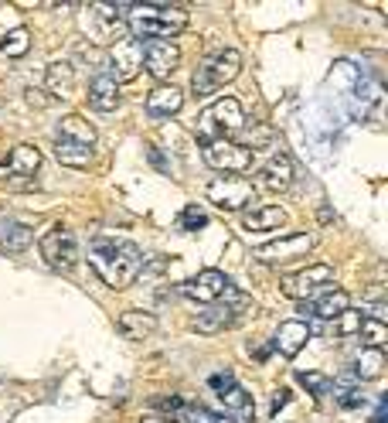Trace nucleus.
I'll return each mask as SVG.
<instances>
[{"instance_id": "1", "label": "nucleus", "mask_w": 388, "mask_h": 423, "mask_svg": "<svg viewBox=\"0 0 388 423\" xmlns=\"http://www.w3.org/2000/svg\"><path fill=\"white\" fill-rule=\"evenodd\" d=\"M89 266L113 291H126L143 273V250L123 236H96L89 243Z\"/></svg>"}, {"instance_id": "2", "label": "nucleus", "mask_w": 388, "mask_h": 423, "mask_svg": "<svg viewBox=\"0 0 388 423\" xmlns=\"http://www.w3.org/2000/svg\"><path fill=\"white\" fill-rule=\"evenodd\" d=\"M126 28L136 42H174L181 31H188V14L170 3H143L130 7Z\"/></svg>"}, {"instance_id": "3", "label": "nucleus", "mask_w": 388, "mask_h": 423, "mask_svg": "<svg viewBox=\"0 0 388 423\" xmlns=\"http://www.w3.org/2000/svg\"><path fill=\"white\" fill-rule=\"evenodd\" d=\"M245 127V110L235 96L225 99H215L208 110H201L197 123H194V137L201 144H211V140H232V133Z\"/></svg>"}, {"instance_id": "4", "label": "nucleus", "mask_w": 388, "mask_h": 423, "mask_svg": "<svg viewBox=\"0 0 388 423\" xmlns=\"http://www.w3.org/2000/svg\"><path fill=\"white\" fill-rule=\"evenodd\" d=\"M238 72H242V55L235 48H218L215 55H208L197 65V72H194V79H191V92L197 99H204V96L218 92L225 83H232Z\"/></svg>"}, {"instance_id": "5", "label": "nucleus", "mask_w": 388, "mask_h": 423, "mask_svg": "<svg viewBox=\"0 0 388 423\" xmlns=\"http://www.w3.org/2000/svg\"><path fill=\"white\" fill-rule=\"evenodd\" d=\"M208 202L225 212H245L256 202V184L238 174H218L215 181H208Z\"/></svg>"}, {"instance_id": "6", "label": "nucleus", "mask_w": 388, "mask_h": 423, "mask_svg": "<svg viewBox=\"0 0 388 423\" xmlns=\"http://www.w3.org/2000/svg\"><path fill=\"white\" fill-rule=\"evenodd\" d=\"M201 157L204 164L218 174H245L252 168V150H245V144H235V140H211V144H201Z\"/></svg>"}, {"instance_id": "7", "label": "nucleus", "mask_w": 388, "mask_h": 423, "mask_svg": "<svg viewBox=\"0 0 388 423\" xmlns=\"http://www.w3.org/2000/svg\"><path fill=\"white\" fill-rule=\"evenodd\" d=\"M106 72L116 83H133L143 72V42H136V38H116V42H109Z\"/></svg>"}, {"instance_id": "8", "label": "nucleus", "mask_w": 388, "mask_h": 423, "mask_svg": "<svg viewBox=\"0 0 388 423\" xmlns=\"http://www.w3.org/2000/svg\"><path fill=\"white\" fill-rule=\"evenodd\" d=\"M41 256L55 270H76L78 266V239L69 225H51L48 236H41Z\"/></svg>"}, {"instance_id": "9", "label": "nucleus", "mask_w": 388, "mask_h": 423, "mask_svg": "<svg viewBox=\"0 0 388 423\" xmlns=\"http://www.w3.org/2000/svg\"><path fill=\"white\" fill-rule=\"evenodd\" d=\"M344 311H351V297L341 287H324L320 294L300 300V321L307 318V325H327Z\"/></svg>"}, {"instance_id": "10", "label": "nucleus", "mask_w": 388, "mask_h": 423, "mask_svg": "<svg viewBox=\"0 0 388 423\" xmlns=\"http://www.w3.org/2000/svg\"><path fill=\"white\" fill-rule=\"evenodd\" d=\"M334 280V266L330 263H310L297 273H286L279 284H283V294L293 297V300H307V297L320 294L324 287H330Z\"/></svg>"}, {"instance_id": "11", "label": "nucleus", "mask_w": 388, "mask_h": 423, "mask_svg": "<svg viewBox=\"0 0 388 423\" xmlns=\"http://www.w3.org/2000/svg\"><path fill=\"white\" fill-rule=\"evenodd\" d=\"M313 239L310 232H290V236H279V239H272V243H263V246H256V259H266V263H297V259H303V256L313 250Z\"/></svg>"}, {"instance_id": "12", "label": "nucleus", "mask_w": 388, "mask_h": 423, "mask_svg": "<svg viewBox=\"0 0 388 423\" xmlns=\"http://www.w3.org/2000/svg\"><path fill=\"white\" fill-rule=\"evenodd\" d=\"M225 287H229V277H225L222 270H197L191 280H184L177 291H181V297H188L194 304L208 307V304H215V300L222 297Z\"/></svg>"}, {"instance_id": "13", "label": "nucleus", "mask_w": 388, "mask_h": 423, "mask_svg": "<svg viewBox=\"0 0 388 423\" xmlns=\"http://www.w3.org/2000/svg\"><path fill=\"white\" fill-rule=\"evenodd\" d=\"M181 65V44L174 42H143V69L154 79H170L174 69Z\"/></svg>"}, {"instance_id": "14", "label": "nucleus", "mask_w": 388, "mask_h": 423, "mask_svg": "<svg viewBox=\"0 0 388 423\" xmlns=\"http://www.w3.org/2000/svg\"><path fill=\"white\" fill-rule=\"evenodd\" d=\"M310 338H313L310 325L300 321V318H290V321H283V325L276 328V335H272V352H279L283 359H297V355L307 348Z\"/></svg>"}, {"instance_id": "15", "label": "nucleus", "mask_w": 388, "mask_h": 423, "mask_svg": "<svg viewBox=\"0 0 388 423\" xmlns=\"http://www.w3.org/2000/svg\"><path fill=\"white\" fill-rule=\"evenodd\" d=\"M41 168V150L35 144H17L10 157L0 164V178H31Z\"/></svg>"}, {"instance_id": "16", "label": "nucleus", "mask_w": 388, "mask_h": 423, "mask_svg": "<svg viewBox=\"0 0 388 423\" xmlns=\"http://www.w3.org/2000/svg\"><path fill=\"white\" fill-rule=\"evenodd\" d=\"M232 325H235V311L229 304H222V300L201 307L197 318L191 321V328L197 335H218V331H225V328H232Z\"/></svg>"}, {"instance_id": "17", "label": "nucleus", "mask_w": 388, "mask_h": 423, "mask_svg": "<svg viewBox=\"0 0 388 423\" xmlns=\"http://www.w3.org/2000/svg\"><path fill=\"white\" fill-rule=\"evenodd\" d=\"M293 174H297V168H293V157L290 154H272L270 161L263 164V171H259V181L266 184V188H272V191H286L290 184H293Z\"/></svg>"}, {"instance_id": "18", "label": "nucleus", "mask_w": 388, "mask_h": 423, "mask_svg": "<svg viewBox=\"0 0 388 423\" xmlns=\"http://www.w3.org/2000/svg\"><path fill=\"white\" fill-rule=\"evenodd\" d=\"M181 106H184V92L177 85H157L147 96V116H154V120H167V116L181 113Z\"/></svg>"}, {"instance_id": "19", "label": "nucleus", "mask_w": 388, "mask_h": 423, "mask_svg": "<svg viewBox=\"0 0 388 423\" xmlns=\"http://www.w3.org/2000/svg\"><path fill=\"white\" fill-rule=\"evenodd\" d=\"M89 106L99 110V113H113L119 106V83L109 72L92 76V83H89Z\"/></svg>"}, {"instance_id": "20", "label": "nucleus", "mask_w": 388, "mask_h": 423, "mask_svg": "<svg viewBox=\"0 0 388 423\" xmlns=\"http://www.w3.org/2000/svg\"><path fill=\"white\" fill-rule=\"evenodd\" d=\"M116 331L126 341H143L157 331V318L150 311H126V314H119Z\"/></svg>"}, {"instance_id": "21", "label": "nucleus", "mask_w": 388, "mask_h": 423, "mask_svg": "<svg viewBox=\"0 0 388 423\" xmlns=\"http://www.w3.org/2000/svg\"><path fill=\"white\" fill-rule=\"evenodd\" d=\"M58 144H78V147H92L96 144V127L82 116H62L58 120V133H55Z\"/></svg>"}, {"instance_id": "22", "label": "nucleus", "mask_w": 388, "mask_h": 423, "mask_svg": "<svg viewBox=\"0 0 388 423\" xmlns=\"http://www.w3.org/2000/svg\"><path fill=\"white\" fill-rule=\"evenodd\" d=\"M385 372V352H375V348H361L354 365H351V382H371Z\"/></svg>"}, {"instance_id": "23", "label": "nucleus", "mask_w": 388, "mask_h": 423, "mask_svg": "<svg viewBox=\"0 0 388 423\" xmlns=\"http://www.w3.org/2000/svg\"><path fill=\"white\" fill-rule=\"evenodd\" d=\"M31 243H35V232H31L24 222H14V218H3V222H0V250H7V253H24Z\"/></svg>"}, {"instance_id": "24", "label": "nucleus", "mask_w": 388, "mask_h": 423, "mask_svg": "<svg viewBox=\"0 0 388 423\" xmlns=\"http://www.w3.org/2000/svg\"><path fill=\"white\" fill-rule=\"evenodd\" d=\"M44 83H48V92H51V96L69 99L72 89H76V69H72V62H51L48 72H44Z\"/></svg>"}, {"instance_id": "25", "label": "nucleus", "mask_w": 388, "mask_h": 423, "mask_svg": "<svg viewBox=\"0 0 388 423\" xmlns=\"http://www.w3.org/2000/svg\"><path fill=\"white\" fill-rule=\"evenodd\" d=\"M283 222H286V212L279 209V205L252 209V212H245V218H242V225H245L249 232H272V229H279Z\"/></svg>"}, {"instance_id": "26", "label": "nucleus", "mask_w": 388, "mask_h": 423, "mask_svg": "<svg viewBox=\"0 0 388 423\" xmlns=\"http://www.w3.org/2000/svg\"><path fill=\"white\" fill-rule=\"evenodd\" d=\"M361 321H364V311H344V314H337V318H334V321H327V325H310V335L313 331H320V335L351 338V335H358Z\"/></svg>"}, {"instance_id": "27", "label": "nucleus", "mask_w": 388, "mask_h": 423, "mask_svg": "<svg viewBox=\"0 0 388 423\" xmlns=\"http://www.w3.org/2000/svg\"><path fill=\"white\" fill-rule=\"evenodd\" d=\"M218 399H222V410L225 413H235V417H242V420H252L256 417V406H252V396L235 382L232 389H225V392H218Z\"/></svg>"}, {"instance_id": "28", "label": "nucleus", "mask_w": 388, "mask_h": 423, "mask_svg": "<svg viewBox=\"0 0 388 423\" xmlns=\"http://www.w3.org/2000/svg\"><path fill=\"white\" fill-rule=\"evenodd\" d=\"M0 51H3L7 58H24V55L31 51V31H28L24 24L3 31V35H0Z\"/></svg>"}, {"instance_id": "29", "label": "nucleus", "mask_w": 388, "mask_h": 423, "mask_svg": "<svg viewBox=\"0 0 388 423\" xmlns=\"http://www.w3.org/2000/svg\"><path fill=\"white\" fill-rule=\"evenodd\" d=\"M55 161L65 164V168L85 171L92 164V147H78V144H58L55 140Z\"/></svg>"}, {"instance_id": "30", "label": "nucleus", "mask_w": 388, "mask_h": 423, "mask_svg": "<svg viewBox=\"0 0 388 423\" xmlns=\"http://www.w3.org/2000/svg\"><path fill=\"white\" fill-rule=\"evenodd\" d=\"M358 341H361V348L385 352V341H388L385 321H375V318H368V314H364V321H361V328H358Z\"/></svg>"}, {"instance_id": "31", "label": "nucleus", "mask_w": 388, "mask_h": 423, "mask_svg": "<svg viewBox=\"0 0 388 423\" xmlns=\"http://www.w3.org/2000/svg\"><path fill=\"white\" fill-rule=\"evenodd\" d=\"M174 423H232L225 413H211V410H204V406H194V403H188L177 417H174Z\"/></svg>"}, {"instance_id": "32", "label": "nucleus", "mask_w": 388, "mask_h": 423, "mask_svg": "<svg viewBox=\"0 0 388 423\" xmlns=\"http://www.w3.org/2000/svg\"><path fill=\"white\" fill-rule=\"evenodd\" d=\"M297 382H300V386H303V389H307V392H310V396H327V392H330V376H324V372H297Z\"/></svg>"}, {"instance_id": "33", "label": "nucleus", "mask_w": 388, "mask_h": 423, "mask_svg": "<svg viewBox=\"0 0 388 423\" xmlns=\"http://www.w3.org/2000/svg\"><path fill=\"white\" fill-rule=\"evenodd\" d=\"M154 406L157 413H164V420H174L184 406H188V399H181V396H154Z\"/></svg>"}, {"instance_id": "34", "label": "nucleus", "mask_w": 388, "mask_h": 423, "mask_svg": "<svg viewBox=\"0 0 388 423\" xmlns=\"http://www.w3.org/2000/svg\"><path fill=\"white\" fill-rule=\"evenodd\" d=\"M208 225V215L197 209V205H188V209L181 212V229L184 232H197V229H204Z\"/></svg>"}, {"instance_id": "35", "label": "nucleus", "mask_w": 388, "mask_h": 423, "mask_svg": "<svg viewBox=\"0 0 388 423\" xmlns=\"http://www.w3.org/2000/svg\"><path fill=\"white\" fill-rule=\"evenodd\" d=\"M24 99H28V106H35V110H48V106H51L48 92H44V89H35V85L24 89Z\"/></svg>"}, {"instance_id": "36", "label": "nucleus", "mask_w": 388, "mask_h": 423, "mask_svg": "<svg viewBox=\"0 0 388 423\" xmlns=\"http://www.w3.org/2000/svg\"><path fill=\"white\" fill-rule=\"evenodd\" d=\"M208 386H211L215 392H225V389H232L235 386V376L232 372H218V376H211V379H208Z\"/></svg>"}, {"instance_id": "37", "label": "nucleus", "mask_w": 388, "mask_h": 423, "mask_svg": "<svg viewBox=\"0 0 388 423\" xmlns=\"http://www.w3.org/2000/svg\"><path fill=\"white\" fill-rule=\"evenodd\" d=\"M286 399H290V389H276V396H272V413H279V410L286 406Z\"/></svg>"}, {"instance_id": "38", "label": "nucleus", "mask_w": 388, "mask_h": 423, "mask_svg": "<svg viewBox=\"0 0 388 423\" xmlns=\"http://www.w3.org/2000/svg\"><path fill=\"white\" fill-rule=\"evenodd\" d=\"M143 423H170V420H164V417H150V420H143Z\"/></svg>"}, {"instance_id": "39", "label": "nucleus", "mask_w": 388, "mask_h": 423, "mask_svg": "<svg viewBox=\"0 0 388 423\" xmlns=\"http://www.w3.org/2000/svg\"><path fill=\"white\" fill-rule=\"evenodd\" d=\"M0 110H3V96H0Z\"/></svg>"}]
</instances>
